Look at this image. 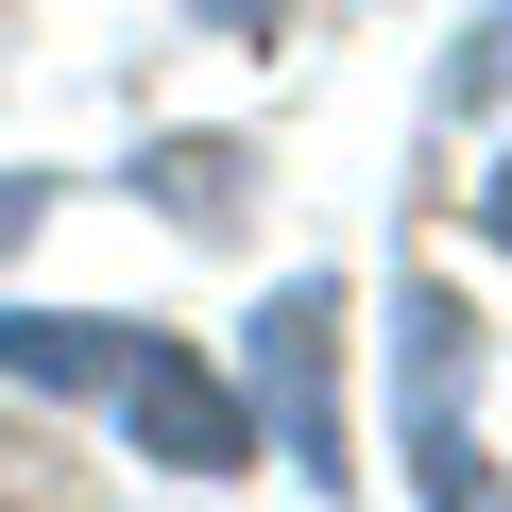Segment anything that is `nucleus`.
<instances>
[{
    "instance_id": "nucleus-1",
    "label": "nucleus",
    "mask_w": 512,
    "mask_h": 512,
    "mask_svg": "<svg viewBox=\"0 0 512 512\" xmlns=\"http://www.w3.org/2000/svg\"><path fill=\"white\" fill-rule=\"evenodd\" d=\"M0 376H69V393H103L120 427H154V461H171V478H239V410H222L171 342H137V325H52V308H0Z\"/></svg>"
},
{
    "instance_id": "nucleus-2",
    "label": "nucleus",
    "mask_w": 512,
    "mask_h": 512,
    "mask_svg": "<svg viewBox=\"0 0 512 512\" xmlns=\"http://www.w3.org/2000/svg\"><path fill=\"white\" fill-rule=\"evenodd\" d=\"M256 376H274V410H291V461L325 478V291H291V308H274V342H256Z\"/></svg>"
},
{
    "instance_id": "nucleus-3",
    "label": "nucleus",
    "mask_w": 512,
    "mask_h": 512,
    "mask_svg": "<svg viewBox=\"0 0 512 512\" xmlns=\"http://www.w3.org/2000/svg\"><path fill=\"white\" fill-rule=\"evenodd\" d=\"M205 18H274V0H205Z\"/></svg>"
},
{
    "instance_id": "nucleus-4",
    "label": "nucleus",
    "mask_w": 512,
    "mask_h": 512,
    "mask_svg": "<svg viewBox=\"0 0 512 512\" xmlns=\"http://www.w3.org/2000/svg\"><path fill=\"white\" fill-rule=\"evenodd\" d=\"M495 239H512V171H495Z\"/></svg>"
}]
</instances>
